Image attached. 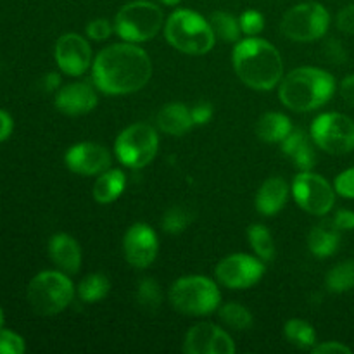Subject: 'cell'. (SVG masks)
Listing matches in <instances>:
<instances>
[{
  "label": "cell",
  "mask_w": 354,
  "mask_h": 354,
  "mask_svg": "<svg viewBox=\"0 0 354 354\" xmlns=\"http://www.w3.org/2000/svg\"><path fill=\"white\" fill-rule=\"evenodd\" d=\"M152 76L151 57L131 41L114 44L99 52L92 64L97 88L107 95H127L144 88Z\"/></svg>",
  "instance_id": "obj_1"
},
{
  "label": "cell",
  "mask_w": 354,
  "mask_h": 354,
  "mask_svg": "<svg viewBox=\"0 0 354 354\" xmlns=\"http://www.w3.org/2000/svg\"><path fill=\"white\" fill-rule=\"evenodd\" d=\"M234 69L242 83L254 90H272L283 78V61L280 52L261 38L239 41L232 55Z\"/></svg>",
  "instance_id": "obj_2"
},
{
  "label": "cell",
  "mask_w": 354,
  "mask_h": 354,
  "mask_svg": "<svg viewBox=\"0 0 354 354\" xmlns=\"http://www.w3.org/2000/svg\"><path fill=\"white\" fill-rule=\"evenodd\" d=\"M335 80L318 68H297L283 78L280 100L296 113H308L325 106L334 97Z\"/></svg>",
  "instance_id": "obj_3"
},
{
  "label": "cell",
  "mask_w": 354,
  "mask_h": 354,
  "mask_svg": "<svg viewBox=\"0 0 354 354\" xmlns=\"http://www.w3.org/2000/svg\"><path fill=\"white\" fill-rule=\"evenodd\" d=\"M165 35L173 47L190 55L207 54L216 40L211 24L201 14L189 9L175 10L169 16Z\"/></svg>",
  "instance_id": "obj_4"
},
{
  "label": "cell",
  "mask_w": 354,
  "mask_h": 354,
  "mask_svg": "<svg viewBox=\"0 0 354 354\" xmlns=\"http://www.w3.org/2000/svg\"><path fill=\"white\" fill-rule=\"evenodd\" d=\"M220 289L206 277H183L169 289V301L173 308L180 313L192 317L211 315L220 306Z\"/></svg>",
  "instance_id": "obj_5"
},
{
  "label": "cell",
  "mask_w": 354,
  "mask_h": 354,
  "mask_svg": "<svg viewBox=\"0 0 354 354\" xmlns=\"http://www.w3.org/2000/svg\"><path fill=\"white\" fill-rule=\"evenodd\" d=\"M73 296V282L61 272L38 273L28 286V301L41 317L61 313L71 303Z\"/></svg>",
  "instance_id": "obj_6"
},
{
  "label": "cell",
  "mask_w": 354,
  "mask_h": 354,
  "mask_svg": "<svg viewBox=\"0 0 354 354\" xmlns=\"http://www.w3.org/2000/svg\"><path fill=\"white\" fill-rule=\"evenodd\" d=\"M114 26L124 41L140 44L152 40L162 26V10L147 0H135L121 7Z\"/></svg>",
  "instance_id": "obj_7"
},
{
  "label": "cell",
  "mask_w": 354,
  "mask_h": 354,
  "mask_svg": "<svg viewBox=\"0 0 354 354\" xmlns=\"http://www.w3.org/2000/svg\"><path fill=\"white\" fill-rule=\"evenodd\" d=\"M330 24L328 10L322 3L304 2L286 12L280 30L294 41H315L325 37Z\"/></svg>",
  "instance_id": "obj_8"
},
{
  "label": "cell",
  "mask_w": 354,
  "mask_h": 354,
  "mask_svg": "<svg viewBox=\"0 0 354 354\" xmlns=\"http://www.w3.org/2000/svg\"><path fill=\"white\" fill-rule=\"evenodd\" d=\"M159 138L152 127L137 123L128 127L116 138V156L124 166L131 169H140L147 166L158 154Z\"/></svg>",
  "instance_id": "obj_9"
},
{
  "label": "cell",
  "mask_w": 354,
  "mask_h": 354,
  "mask_svg": "<svg viewBox=\"0 0 354 354\" xmlns=\"http://www.w3.org/2000/svg\"><path fill=\"white\" fill-rule=\"evenodd\" d=\"M315 145L328 154H348L354 151V121L341 113L320 114L311 124Z\"/></svg>",
  "instance_id": "obj_10"
},
{
  "label": "cell",
  "mask_w": 354,
  "mask_h": 354,
  "mask_svg": "<svg viewBox=\"0 0 354 354\" xmlns=\"http://www.w3.org/2000/svg\"><path fill=\"white\" fill-rule=\"evenodd\" d=\"M334 190L327 180L311 171H301L292 182V194L297 206L317 216L330 213L335 203Z\"/></svg>",
  "instance_id": "obj_11"
},
{
  "label": "cell",
  "mask_w": 354,
  "mask_h": 354,
  "mask_svg": "<svg viewBox=\"0 0 354 354\" xmlns=\"http://www.w3.org/2000/svg\"><path fill=\"white\" fill-rule=\"evenodd\" d=\"M265 273V265L249 254H232L216 266V277L228 289H248L258 283Z\"/></svg>",
  "instance_id": "obj_12"
},
{
  "label": "cell",
  "mask_w": 354,
  "mask_h": 354,
  "mask_svg": "<svg viewBox=\"0 0 354 354\" xmlns=\"http://www.w3.org/2000/svg\"><path fill=\"white\" fill-rule=\"evenodd\" d=\"M159 241L149 225L137 223L130 227L123 239L124 258L135 268H147L158 256Z\"/></svg>",
  "instance_id": "obj_13"
},
{
  "label": "cell",
  "mask_w": 354,
  "mask_h": 354,
  "mask_svg": "<svg viewBox=\"0 0 354 354\" xmlns=\"http://www.w3.org/2000/svg\"><path fill=\"white\" fill-rule=\"evenodd\" d=\"M187 354H232L235 344L230 335L213 324H199L190 328L183 341Z\"/></svg>",
  "instance_id": "obj_14"
},
{
  "label": "cell",
  "mask_w": 354,
  "mask_h": 354,
  "mask_svg": "<svg viewBox=\"0 0 354 354\" xmlns=\"http://www.w3.org/2000/svg\"><path fill=\"white\" fill-rule=\"evenodd\" d=\"M55 61L62 73L80 76L92 64V48L80 35L66 33L55 44Z\"/></svg>",
  "instance_id": "obj_15"
},
{
  "label": "cell",
  "mask_w": 354,
  "mask_h": 354,
  "mask_svg": "<svg viewBox=\"0 0 354 354\" xmlns=\"http://www.w3.org/2000/svg\"><path fill=\"white\" fill-rule=\"evenodd\" d=\"M66 166L73 173L90 176L100 175L111 166V154L106 147L93 142H82L76 144L66 152Z\"/></svg>",
  "instance_id": "obj_16"
},
{
  "label": "cell",
  "mask_w": 354,
  "mask_h": 354,
  "mask_svg": "<svg viewBox=\"0 0 354 354\" xmlns=\"http://www.w3.org/2000/svg\"><path fill=\"white\" fill-rule=\"evenodd\" d=\"M97 106V93L88 83H71L55 95V107L68 116H82Z\"/></svg>",
  "instance_id": "obj_17"
},
{
  "label": "cell",
  "mask_w": 354,
  "mask_h": 354,
  "mask_svg": "<svg viewBox=\"0 0 354 354\" xmlns=\"http://www.w3.org/2000/svg\"><path fill=\"white\" fill-rule=\"evenodd\" d=\"M48 256L52 263L66 273H78L82 266V249L75 239L66 234H57L50 239Z\"/></svg>",
  "instance_id": "obj_18"
},
{
  "label": "cell",
  "mask_w": 354,
  "mask_h": 354,
  "mask_svg": "<svg viewBox=\"0 0 354 354\" xmlns=\"http://www.w3.org/2000/svg\"><path fill=\"white\" fill-rule=\"evenodd\" d=\"M287 196H289V185H287L286 180L280 178V176L268 178L258 190L256 209L265 216H273L286 206Z\"/></svg>",
  "instance_id": "obj_19"
},
{
  "label": "cell",
  "mask_w": 354,
  "mask_h": 354,
  "mask_svg": "<svg viewBox=\"0 0 354 354\" xmlns=\"http://www.w3.org/2000/svg\"><path fill=\"white\" fill-rule=\"evenodd\" d=\"M313 138L303 130H292L282 142V152L289 156L294 161V165L301 169V171H310L317 162V156H315Z\"/></svg>",
  "instance_id": "obj_20"
},
{
  "label": "cell",
  "mask_w": 354,
  "mask_h": 354,
  "mask_svg": "<svg viewBox=\"0 0 354 354\" xmlns=\"http://www.w3.org/2000/svg\"><path fill=\"white\" fill-rule=\"evenodd\" d=\"M158 127L168 135H185L194 127L192 113L182 102L166 104L158 113Z\"/></svg>",
  "instance_id": "obj_21"
},
{
  "label": "cell",
  "mask_w": 354,
  "mask_h": 354,
  "mask_svg": "<svg viewBox=\"0 0 354 354\" xmlns=\"http://www.w3.org/2000/svg\"><path fill=\"white\" fill-rule=\"evenodd\" d=\"M339 242H341V230L335 227L334 221H330L313 227L308 237V248L317 258H328L339 249Z\"/></svg>",
  "instance_id": "obj_22"
},
{
  "label": "cell",
  "mask_w": 354,
  "mask_h": 354,
  "mask_svg": "<svg viewBox=\"0 0 354 354\" xmlns=\"http://www.w3.org/2000/svg\"><path fill=\"white\" fill-rule=\"evenodd\" d=\"M124 187H127V178H124L123 171H120V169H106L95 180L93 199L99 204L114 203L123 194Z\"/></svg>",
  "instance_id": "obj_23"
},
{
  "label": "cell",
  "mask_w": 354,
  "mask_h": 354,
  "mask_svg": "<svg viewBox=\"0 0 354 354\" xmlns=\"http://www.w3.org/2000/svg\"><path fill=\"white\" fill-rule=\"evenodd\" d=\"M292 131L289 118L282 113H266L259 118L256 124V133L263 142L275 144V142H283L287 135Z\"/></svg>",
  "instance_id": "obj_24"
},
{
  "label": "cell",
  "mask_w": 354,
  "mask_h": 354,
  "mask_svg": "<svg viewBox=\"0 0 354 354\" xmlns=\"http://www.w3.org/2000/svg\"><path fill=\"white\" fill-rule=\"evenodd\" d=\"M283 334H286L287 341L296 346L297 349H313L317 344L315 328L308 322L299 320V318L287 322L286 327H283Z\"/></svg>",
  "instance_id": "obj_25"
},
{
  "label": "cell",
  "mask_w": 354,
  "mask_h": 354,
  "mask_svg": "<svg viewBox=\"0 0 354 354\" xmlns=\"http://www.w3.org/2000/svg\"><path fill=\"white\" fill-rule=\"evenodd\" d=\"M325 286L337 294L354 289V259L335 265L325 277Z\"/></svg>",
  "instance_id": "obj_26"
},
{
  "label": "cell",
  "mask_w": 354,
  "mask_h": 354,
  "mask_svg": "<svg viewBox=\"0 0 354 354\" xmlns=\"http://www.w3.org/2000/svg\"><path fill=\"white\" fill-rule=\"evenodd\" d=\"M109 289L111 283L107 277L100 275V273H92V275L85 277L82 280L78 287V294L85 303H99L109 294Z\"/></svg>",
  "instance_id": "obj_27"
},
{
  "label": "cell",
  "mask_w": 354,
  "mask_h": 354,
  "mask_svg": "<svg viewBox=\"0 0 354 354\" xmlns=\"http://www.w3.org/2000/svg\"><path fill=\"white\" fill-rule=\"evenodd\" d=\"M248 237L258 258H261L263 261H272L275 258V244L265 225H252L248 230Z\"/></svg>",
  "instance_id": "obj_28"
},
{
  "label": "cell",
  "mask_w": 354,
  "mask_h": 354,
  "mask_svg": "<svg viewBox=\"0 0 354 354\" xmlns=\"http://www.w3.org/2000/svg\"><path fill=\"white\" fill-rule=\"evenodd\" d=\"M211 28H213L214 35L220 37L225 41H237L241 38V23L235 19L232 14L227 12H214L209 19Z\"/></svg>",
  "instance_id": "obj_29"
},
{
  "label": "cell",
  "mask_w": 354,
  "mask_h": 354,
  "mask_svg": "<svg viewBox=\"0 0 354 354\" xmlns=\"http://www.w3.org/2000/svg\"><path fill=\"white\" fill-rule=\"evenodd\" d=\"M220 318L223 320V324L235 328V330H248L252 325L251 311L237 303H228L225 306H221Z\"/></svg>",
  "instance_id": "obj_30"
},
{
  "label": "cell",
  "mask_w": 354,
  "mask_h": 354,
  "mask_svg": "<svg viewBox=\"0 0 354 354\" xmlns=\"http://www.w3.org/2000/svg\"><path fill=\"white\" fill-rule=\"evenodd\" d=\"M137 303L142 310L154 313L161 306V289L154 279L140 280L137 287Z\"/></svg>",
  "instance_id": "obj_31"
},
{
  "label": "cell",
  "mask_w": 354,
  "mask_h": 354,
  "mask_svg": "<svg viewBox=\"0 0 354 354\" xmlns=\"http://www.w3.org/2000/svg\"><path fill=\"white\" fill-rule=\"evenodd\" d=\"M190 221H192V214H190L185 207L175 206L171 207V209L166 211V214L162 216L161 225L162 228H165V232L175 235L182 234V232L189 227Z\"/></svg>",
  "instance_id": "obj_32"
},
{
  "label": "cell",
  "mask_w": 354,
  "mask_h": 354,
  "mask_svg": "<svg viewBox=\"0 0 354 354\" xmlns=\"http://www.w3.org/2000/svg\"><path fill=\"white\" fill-rule=\"evenodd\" d=\"M239 23H241L242 33L248 35V37H256L265 28V17L258 10H245L241 19H239Z\"/></svg>",
  "instance_id": "obj_33"
},
{
  "label": "cell",
  "mask_w": 354,
  "mask_h": 354,
  "mask_svg": "<svg viewBox=\"0 0 354 354\" xmlns=\"http://www.w3.org/2000/svg\"><path fill=\"white\" fill-rule=\"evenodd\" d=\"M26 346L21 335L0 328V354H23Z\"/></svg>",
  "instance_id": "obj_34"
},
{
  "label": "cell",
  "mask_w": 354,
  "mask_h": 354,
  "mask_svg": "<svg viewBox=\"0 0 354 354\" xmlns=\"http://www.w3.org/2000/svg\"><path fill=\"white\" fill-rule=\"evenodd\" d=\"M335 192L341 194L342 197H348V199H354V168L346 169L341 175L335 178L334 183Z\"/></svg>",
  "instance_id": "obj_35"
},
{
  "label": "cell",
  "mask_w": 354,
  "mask_h": 354,
  "mask_svg": "<svg viewBox=\"0 0 354 354\" xmlns=\"http://www.w3.org/2000/svg\"><path fill=\"white\" fill-rule=\"evenodd\" d=\"M111 31H113V28H111L109 21L102 19V17L90 21L88 26H86V35L92 40H106V38L111 37Z\"/></svg>",
  "instance_id": "obj_36"
},
{
  "label": "cell",
  "mask_w": 354,
  "mask_h": 354,
  "mask_svg": "<svg viewBox=\"0 0 354 354\" xmlns=\"http://www.w3.org/2000/svg\"><path fill=\"white\" fill-rule=\"evenodd\" d=\"M192 120L194 124H206L213 118V106L209 102H199L192 107Z\"/></svg>",
  "instance_id": "obj_37"
},
{
  "label": "cell",
  "mask_w": 354,
  "mask_h": 354,
  "mask_svg": "<svg viewBox=\"0 0 354 354\" xmlns=\"http://www.w3.org/2000/svg\"><path fill=\"white\" fill-rule=\"evenodd\" d=\"M337 28L344 33L354 35V3L344 7L337 16Z\"/></svg>",
  "instance_id": "obj_38"
},
{
  "label": "cell",
  "mask_w": 354,
  "mask_h": 354,
  "mask_svg": "<svg viewBox=\"0 0 354 354\" xmlns=\"http://www.w3.org/2000/svg\"><path fill=\"white\" fill-rule=\"evenodd\" d=\"M325 54H327L328 61L335 62V64H341L342 61H346L344 47H342L337 40L327 41V45H325Z\"/></svg>",
  "instance_id": "obj_39"
},
{
  "label": "cell",
  "mask_w": 354,
  "mask_h": 354,
  "mask_svg": "<svg viewBox=\"0 0 354 354\" xmlns=\"http://www.w3.org/2000/svg\"><path fill=\"white\" fill-rule=\"evenodd\" d=\"M315 354H351V348L341 342H324L313 348Z\"/></svg>",
  "instance_id": "obj_40"
},
{
  "label": "cell",
  "mask_w": 354,
  "mask_h": 354,
  "mask_svg": "<svg viewBox=\"0 0 354 354\" xmlns=\"http://www.w3.org/2000/svg\"><path fill=\"white\" fill-rule=\"evenodd\" d=\"M334 225L339 230H354V211L349 209H341L337 211V214L334 216Z\"/></svg>",
  "instance_id": "obj_41"
},
{
  "label": "cell",
  "mask_w": 354,
  "mask_h": 354,
  "mask_svg": "<svg viewBox=\"0 0 354 354\" xmlns=\"http://www.w3.org/2000/svg\"><path fill=\"white\" fill-rule=\"evenodd\" d=\"M12 128H14V121L10 118L9 113L0 109V142L7 140L12 133Z\"/></svg>",
  "instance_id": "obj_42"
},
{
  "label": "cell",
  "mask_w": 354,
  "mask_h": 354,
  "mask_svg": "<svg viewBox=\"0 0 354 354\" xmlns=\"http://www.w3.org/2000/svg\"><path fill=\"white\" fill-rule=\"evenodd\" d=\"M341 95L349 106L354 107V75L346 76L344 82L341 83Z\"/></svg>",
  "instance_id": "obj_43"
},
{
  "label": "cell",
  "mask_w": 354,
  "mask_h": 354,
  "mask_svg": "<svg viewBox=\"0 0 354 354\" xmlns=\"http://www.w3.org/2000/svg\"><path fill=\"white\" fill-rule=\"evenodd\" d=\"M45 86H47V90H54L59 86V75H55V73H50V75L45 76Z\"/></svg>",
  "instance_id": "obj_44"
},
{
  "label": "cell",
  "mask_w": 354,
  "mask_h": 354,
  "mask_svg": "<svg viewBox=\"0 0 354 354\" xmlns=\"http://www.w3.org/2000/svg\"><path fill=\"white\" fill-rule=\"evenodd\" d=\"M161 3H165V6H176V3L180 2V0H159Z\"/></svg>",
  "instance_id": "obj_45"
},
{
  "label": "cell",
  "mask_w": 354,
  "mask_h": 354,
  "mask_svg": "<svg viewBox=\"0 0 354 354\" xmlns=\"http://www.w3.org/2000/svg\"><path fill=\"white\" fill-rule=\"evenodd\" d=\"M3 327V311H2V308H0V328Z\"/></svg>",
  "instance_id": "obj_46"
}]
</instances>
